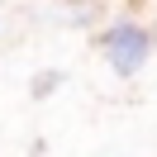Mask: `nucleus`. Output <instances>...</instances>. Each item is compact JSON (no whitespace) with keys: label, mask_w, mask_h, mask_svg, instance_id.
I'll return each instance as SVG.
<instances>
[{"label":"nucleus","mask_w":157,"mask_h":157,"mask_svg":"<svg viewBox=\"0 0 157 157\" xmlns=\"http://www.w3.org/2000/svg\"><path fill=\"white\" fill-rule=\"evenodd\" d=\"M100 48H105L114 76H138L143 62L152 57V29H143V24H114V29H105Z\"/></svg>","instance_id":"f257e3e1"},{"label":"nucleus","mask_w":157,"mask_h":157,"mask_svg":"<svg viewBox=\"0 0 157 157\" xmlns=\"http://www.w3.org/2000/svg\"><path fill=\"white\" fill-rule=\"evenodd\" d=\"M57 81H62L57 71H48V76H38V81H33V95H38V100H43V95H52V90H57Z\"/></svg>","instance_id":"f03ea898"}]
</instances>
